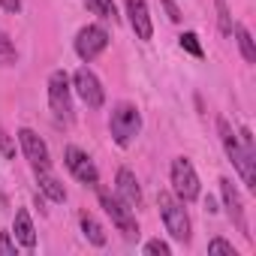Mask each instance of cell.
I'll return each instance as SVG.
<instances>
[{"label":"cell","mask_w":256,"mask_h":256,"mask_svg":"<svg viewBox=\"0 0 256 256\" xmlns=\"http://www.w3.org/2000/svg\"><path fill=\"white\" fill-rule=\"evenodd\" d=\"M217 130H220V142H223V151H226V157L235 163V169H238V175H241V181L250 187V190H256V160H253V154L247 151V148H241V142H238V136L232 133V126H229V120L226 118H217Z\"/></svg>","instance_id":"1"},{"label":"cell","mask_w":256,"mask_h":256,"mask_svg":"<svg viewBox=\"0 0 256 256\" xmlns=\"http://www.w3.org/2000/svg\"><path fill=\"white\" fill-rule=\"evenodd\" d=\"M108 130H112V139L120 148H126V145L139 136V130H142V114H139V108L133 102H118L112 108V118H108Z\"/></svg>","instance_id":"2"},{"label":"cell","mask_w":256,"mask_h":256,"mask_svg":"<svg viewBox=\"0 0 256 256\" xmlns=\"http://www.w3.org/2000/svg\"><path fill=\"white\" fill-rule=\"evenodd\" d=\"M48 108H52L54 124L72 120V88H70V76L64 70H54L48 76Z\"/></svg>","instance_id":"3"},{"label":"cell","mask_w":256,"mask_h":256,"mask_svg":"<svg viewBox=\"0 0 256 256\" xmlns=\"http://www.w3.org/2000/svg\"><path fill=\"white\" fill-rule=\"evenodd\" d=\"M157 208H160V217L169 229V235L181 244L190 241V217H187V208L181 199H172L169 193H160L157 196Z\"/></svg>","instance_id":"4"},{"label":"cell","mask_w":256,"mask_h":256,"mask_svg":"<svg viewBox=\"0 0 256 256\" xmlns=\"http://www.w3.org/2000/svg\"><path fill=\"white\" fill-rule=\"evenodd\" d=\"M96 193H100V205L106 208V214L112 217V223L124 232V238H126V241L139 238V223H136V217H133L130 205H124L120 199H114V196H112L108 190H102L100 184H96Z\"/></svg>","instance_id":"5"},{"label":"cell","mask_w":256,"mask_h":256,"mask_svg":"<svg viewBox=\"0 0 256 256\" xmlns=\"http://www.w3.org/2000/svg\"><path fill=\"white\" fill-rule=\"evenodd\" d=\"M169 175H172V190L181 202H193L199 196V175L187 157H175Z\"/></svg>","instance_id":"6"},{"label":"cell","mask_w":256,"mask_h":256,"mask_svg":"<svg viewBox=\"0 0 256 256\" xmlns=\"http://www.w3.org/2000/svg\"><path fill=\"white\" fill-rule=\"evenodd\" d=\"M72 88H76V94L82 96V102H84L88 108H100V106L106 102V90H102L100 78L94 76V70H88V66L76 70V76H72Z\"/></svg>","instance_id":"7"},{"label":"cell","mask_w":256,"mask_h":256,"mask_svg":"<svg viewBox=\"0 0 256 256\" xmlns=\"http://www.w3.org/2000/svg\"><path fill=\"white\" fill-rule=\"evenodd\" d=\"M106 46H108V34H106L100 24H88V28H82L78 36H76V54H78L82 60H94L96 54L106 52Z\"/></svg>","instance_id":"8"},{"label":"cell","mask_w":256,"mask_h":256,"mask_svg":"<svg viewBox=\"0 0 256 256\" xmlns=\"http://www.w3.org/2000/svg\"><path fill=\"white\" fill-rule=\"evenodd\" d=\"M64 163H66V169H70L82 184H88V187H96V184H100V172H96V166L90 163V157H88L82 148L70 145V148L64 151Z\"/></svg>","instance_id":"9"},{"label":"cell","mask_w":256,"mask_h":256,"mask_svg":"<svg viewBox=\"0 0 256 256\" xmlns=\"http://www.w3.org/2000/svg\"><path fill=\"white\" fill-rule=\"evenodd\" d=\"M18 142H22V151H24V157L30 160V166L40 172V169H48L52 166V154H48V145L30 130V126H22L18 130Z\"/></svg>","instance_id":"10"},{"label":"cell","mask_w":256,"mask_h":256,"mask_svg":"<svg viewBox=\"0 0 256 256\" xmlns=\"http://www.w3.org/2000/svg\"><path fill=\"white\" fill-rule=\"evenodd\" d=\"M220 193H223V205H226V211H229L232 223L238 226V232H241L244 238H253V232L247 229V217H244L241 196H238V190H235V184H232L229 178H220Z\"/></svg>","instance_id":"11"},{"label":"cell","mask_w":256,"mask_h":256,"mask_svg":"<svg viewBox=\"0 0 256 256\" xmlns=\"http://www.w3.org/2000/svg\"><path fill=\"white\" fill-rule=\"evenodd\" d=\"M126 4V16H130V28L139 40H151L154 36V24H151V12L145 0H124Z\"/></svg>","instance_id":"12"},{"label":"cell","mask_w":256,"mask_h":256,"mask_svg":"<svg viewBox=\"0 0 256 256\" xmlns=\"http://www.w3.org/2000/svg\"><path fill=\"white\" fill-rule=\"evenodd\" d=\"M114 190H118V199L130 208H139L142 205V187L136 181V175L130 169H118V178H114Z\"/></svg>","instance_id":"13"},{"label":"cell","mask_w":256,"mask_h":256,"mask_svg":"<svg viewBox=\"0 0 256 256\" xmlns=\"http://www.w3.org/2000/svg\"><path fill=\"white\" fill-rule=\"evenodd\" d=\"M12 232H16V241L28 250L36 247V229H34V220L28 214V208H18L16 211V223H12Z\"/></svg>","instance_id":"14"},{"label":"cell","mask_w":256,"mask_h":256,"mask_svg":"<svg viewBox=\"0 0 256 256\" xmlns=\"http://www.w3.org/2000/svg\"><path fill=\"white\" fill-rule=\"evenodd\" d=\"M36 184H40V190H42L52 202H66V190H64V184H60L48 169H40V172H36Z\"/></svg>","instance_id":"15"},{"label":"cell","mask_w":256,"mask_h":256,"mask_svg":"<svg viewBox=\"0 0 256 256\" xmlns=\"http://www.w3.org/2000/svg\"><path fill=\"white\" fill-rule=\"evenodd\" d=\"M232 30H235V40H238V48H241L244 60H247V64H256V46H253V36H250V30H247L244 24H235Z\"/></svg>","instance_id":"16"},{"label":"cell","mask_w":256,"mask_h":256,"mask_svg":"<svg viewBox=\"0 0 256 256\" xmlns=\"http://www.w3.org/2000/svg\"><path fill=\"white\" fill-rule=\"evenodd\" d=\"M82 232H84V238H88L94 247H102V244H106V229H102L90 214H82Z\"/></svg>","instance_id":"17"},{"label":"cell","mask_w":256,"mask_h":256,"mask_svg":"<svg viewBox=\"0 0 256 256\" xmlns=\"http://www.w3.org/2000/svg\"><path fill=\"white\" fill-rule=\"evenodd\" d=\"M88 4V10L94 12V16H100V18H118V10H114V0H84Z\"/></svg>","instance_id":"18"},{"label":"cell","mask_w":256,"mask_h":256,"mask_svg":"<svg viewBox=\"0 0 256 256\" xmlns=\"http://www.w3.org/2000/svg\"><path fill=\"white\" fill-rule=\"evenodd\" d=\"M18 60V52H16V46H12V40L0 30V66H12Z\"/></svg>","instance_id":"19"},{"label":"cell","mask_w":256,"mask_h":256,"mask_svg":"<svg viewBox=\"0 0 256 256\" xmlns=\"http://www.w3.org/2000/svg\"><path fill=\"white\" fill-rule=\"evenodd\" d=\"M181 48H184V52H190L193 58H202V54H205V52H202V46H199V36H196L193 30L181 34Z\"/></svg>","instance_id":"20"},{"label":"cell","mask_w":256,"mask_h":256,"mask_svg":"<svg viewBox=\"0 0 256 256\" xmlns=\"http://www.w3.org/2000/svg\"><path fill=\"white\" fill-rule=\"evenodd\" d=\"M220 253H223V256H238L235 247H232L229 241H223V238H211V241H208V256H220Z\"/></svg>","instance_id":"21"},{"label":"cell","mask_w":256,"mask_h":256,"mask_svg":"<svg viewBox=\"0 0 256 256\" xmlns=\"http://www.w3.org/2000/svg\"><path fill=\"white\" fill-rule=\"evenodd\" d=\"M145 253H148V256H169V253H172V247H169L166 241L154 238V241H148V244H145Z\"/></svg>","instance_id":"22"},{"label":"cell","mask_w":256,"mask_h":256,"mask_svg":"<svg viewBox=\"0 0 256 256\" xmlns=\"http://www.w3.org/2000/svg\"><path fill=\"white\" fill-rule=\"evenodd\" d=\"M217 16H220V30L229 36V34H232V22H229V10H226L223 0H217Z\"/></svg>","instance_id":"23"},{"label":"cell","mask_w":256,"mask_h":256,"mask_svg":"<svg viewBox=\"0 0 256 256\" xmlns=\"http://www.w3.org/2000/svg\"><path fill=\"white\" fill-rule=\"evenodd\" d=\"M0 256H16V241L10 238V232H0Z\"/></svg>","instance_id":"24"},{"label":"cell","mask_w":256,"mask_h":256,"mask_svg":"<svg viewBox=\"0 0 256 256\" xmlns=\"http://www.w3.org/2000/svg\"><path fill=\"white\" fill-rule=\"evenodd\" d=\"M0 151H4L6 157H12V154H16V148H12V142H10V136H6L4 130H0Z\"/></svg>","instance_id":"25"},{"label":"cell","mask_w":256,"mask_h":256,"mask_svg":"<svg viewBox=\"0 0 256 256\" xmlns=\"http://www.w3.org/2000/svg\"><path fill=\"white\" fill-rule=\"evenodd\" d=\"M238 136H241V148H247V151L253 154V136H250V130H247V126H244V130H241Z\"/></svg>","instance_id":"26"},{"label":"cell","mask_w":256,"mask_h":256,"mask_svg":"<svg viewBox=\"0 0 256 256\" xmlns=\"http://www.w3.org/2000/svg\"><path fill=\"white\" fill-rule=\"evenodd\" d=\"M163 6H166V12H169L172 22H181V12H178V6L172 4V0H163Z\"/></svg>","instance_id":"27"},{"label":"cell","mask_w":256,"mask_h":256,"mask_svg":"<svg viewBox=\"0 0 256 256\" xmlns=\"http://www.w3.org/2000/svg\"><path fill=\"white\" fill-rule=\"evenodd\" d=\"M0 4H4L6 12H18L22 10V0H0Z\"/></svg>","instance_id":"28"}]
</instances>
